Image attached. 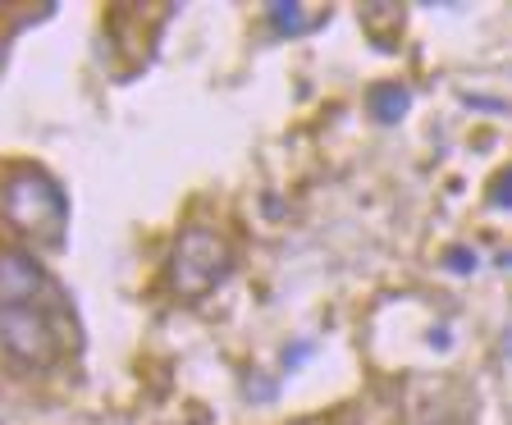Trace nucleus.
I'll use <instances>...</instances> for the list:
<instances>
[{
	"label": "nucleus",
	"instance_id": "obj_4",
	"mask_svg": "<svg viewBox=\"0 0 512 425\" xmlns=\"http://www.w3.org/2000/svg\"><path fill=\"white\" fill-rule=\"evenodd\" d=\"M46 288H51V275L42 270V261L32 252H0V311L10 307H37Z\"/></svg>",
	"mask_w": 512,
	"mask_h": 425
},
{
	"label": "nucleus",
	"instance_id": "obj_6",
	"mask_svg": "<svg viewBox=\"0 0 512 425\" xmlns=\"http://www.w3.org/2000/svg\"><path fill=\"white\" fill-rule=\"evenodd\" d=\"M407 110H412V92H407L403 83H380L371 92V115L380 119V124H398Z\"/></svg>",
	"mask_w": 512,
	"mask_h": 425
},
{
	"label": "nucleus",
	"instance_id": "obj_5",
	"mask_svg": "<svg viewBox=\"0 0 512 425\" xmlns=\"http://www.w3.org/2000/svg\"><path fill=\"white\" fill-rule=\"evenodd\" d=\"M270 28L284 32V37H298V32H311L330 19V10H311V5H298V0H275L270 5Z\"/></svg>",
	"mask_w": 512,
	"mask_h": 425
},
{
	"label": "nucleus",
	"instance_id": "obj_2",
	"mask_svg": "<svg viewBox=\"0 0 512 425\" xmlns=\"http://www.w3.org/2000/svg\"><path fill=\"white\" fill-rule=\"evenodd\" d=\"M229 270H234V252H229V243H224L215 229L192 224V229L179 234V243H174L170 288L183 302H202L206 293H215V288L229 279Z\"/></svg>",
	"mask_w": 512,
	"mask_h": 425
},
{
	"label": "nucleus",
	"instance_id": "obj_7",
	"mask_svg": "<svg viewBox=\"0 0 512 425\" xmlns=\"http://www.w3.org/2000/svg\"><path fill=\"white\" fill-rule=\"evenodd\" d=\"M448 266H476V256L462 252V247H458V252H448Z\"/></svg>",
	"mask_w": 512,
	"mask_h": 425
},
{
	"label": "nucleus",
	"instance_id": "obj_3",
	"mask_svg": "<svg viewBox=\"0 0 512 425\" xmlns=\"http://www.w3.org/2000/svg\"><path fill=\"white\" fill-rule=\"evenodd\" d=\"M0 352L10 357V366L28 375H46L60 366L64 339L60 325L46 307H10L0 311Z\"/></svg>",
	"mask_w": 512,
	"mask_h": 425
},
{
	"label": "nucleus",
	"instance_id": "obj_1",
	"mask_svg": "<svg viewBox=\"0 0 512 425\" xmlns=\"http://www.w3.org/2000/svg\"><path fill=\"white\" fill-rule=\"evenodd\" d=\"M0 211L14 229L42 247H60L64 229H69V197L64 188L42 170H19L5 188H0Z\"/></svg>",
	"mask_w": 512,
	"mask_h": 425
}]
</instances>
